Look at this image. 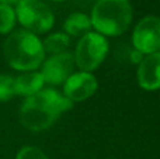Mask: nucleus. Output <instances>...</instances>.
I'll list each match as a JSON object with an SVG mask.
<instances>
[{
	"instance_id": "nucleus-1",
	"label": "nucleus",
	"mask_w": 160,
	"mask_h": 159,
	"mask_svg": "<svg viewBox=\"0 0 160 159\" xmlns=\"http://www.w3.org/2000/svg\"><path fill=\"white\" fill-rule=\"evenodd\" d=\"M73 107V103L55 89H42L27 97L20 107V123L30 131H44L53 126L62 113Z\"/></svg>"
},
{
	"instance_id": "nucleus-2",
	"label": "nucleus",
	"mask_w": 160,
	"mask_h": 159,
	"mask_svg": "<svg viewBox=\"0 0 160 159\" xmlns=\"http://www.w3.org/2000/svg\"><path fill=\"white\" fill-rule=\"evenodd\" d=\"M4 59L13 69L20 72L37 70L45 61V49L37 34L17 30L8 34L3 44Z\"/></svg>"
},
{
	"instance_id": "nucleus-3",
	"label": "nucleus",
	"mask_w": 160,
	"mask_h": 159,
	"mask_svg": "<svg viewBox=\"0 0 160 159\" xmlns=\"http://www.w3.org/2000/svg\"><path fill=\"white\" fill-rule=\"evenodd\" d=\"M96 33L107 37L122 35L132 23L129 0H97L90 16Z\"/></svg>"
},
{
	"instance_id": "nucleus-4",
	"label": "nucleus",
	"mask_w": 160,
	"mask_h": 159,
	"mask_svg": "<svg viewBox=\"0 0 160 159\" xmlns=\"http://www.w3.org/2000/svg\"><path fill=\"white\" fill-rule=\"evenodd\" d=\"M108 54V41L104 35L90 31L80 37L75 49V65L83 72L96 70Z\"/></svg>"
},
{
	"instance_id": "nucleus-5",
	"label": "nucleus",
	"mask_w": 160,
	"mask_h": 159,
	"mask_svg": "<svg viewBox=\"0 0 160 159\" xmlns=\"http://www.w3.org/2000/svg\"><path fill=\"white\" fill-rule=\"evenodd\" d=\"M14 10L17 21L32 34L48 33L53 27L55 16L41 0H20Z\"/></svg>"
},
{
	"instance_id": "nucleus-6",
	"label": "nucleus",
	"mask_w": 160,
	"mask_h": 159,
	"mask_svg": "<svg viewBox=\"0 0 160 159\" xmlns=\"http://www.w3.org/2000/svg\"><path fill=\"white\" fill-rule=\"evenodd\" d=\"M132 44L133 49L143 55L160 51V17H143L133 28Z\"/></svg>"
},
{
	"instance_id": "nucleus-7",
	"label": "nucleus",
	"mask_w": 160,
	"mask_h": 159,
	"mask_svg": "<svg viewBox=\"0 0 160 159\" xmlns=\"http://www.w3.org/2000/svg\"><path fill=\"white\" fill-rule=\"evenodd\" d=\"M75 66L76 65L73 54L69 51H65L62 54L49 56L47 61L42 62L41 75L45 83L58 86V85L65 83V80L73 73Z\"/></svg>"
},
{
	"instance_id": "nucleus-8",
	"label": "nucleus",
	"mask_w": 160,
	"mask_h": 159,
	"mask_svg": "<svg viewBox=\"0 0 160 159\" xmlns=\"http://www.w3.org/2000/svg\"><path fill=\"white\" fill-rule=\"evenodd\" d=\"M98 89V82L91 72H73L63 83V96L72 103L90 99Z\"/></svg>"
},
{
	"instance_id": "nucleus-9",
	"label": "nucleus",
	"mask_w": 160,
	"mask_h": 159,
	"mask_svg": "<svg viewBox=\"0 0 160 159\" xmlns=\"http://www.w3.org/2000/svg\"><path fill=\"white\" fill-rule=\"evenodd\" d=\"M136 79L143 90L153 92L160 89V51L143 56L138 65Z\"/></svg>"
},
{
	"instance_id": "nucleus-10",
	"label": "nucleus",
	"mask_w": 160,
	"mask_h": 159,
	"mask_svg": "<svg viewBox=\"0 0 160 159\" xmlns=\"http://www.w3.org/2000/svg\"><path fill=\"white\" fill-rule=\"evenodd\" d=\"M44 86L45 80L38 70L22 72L20 76L14 78V92L17 96H22L25 99L39 93Z\"/></svg>"
},
{
	"instance_id": "nucleus-11",
	"label": "nucleus",
	"mask_w": 160,
	"mask_h": 159,
	"mask_svg": "<svg viewBox=\"0 0 160 159\" xmlns=\"http://www.w3.org/2000/svg\"><path fill=\"white\" fill-rule=\"evenodd\" d=\"M65 34L69 37H83L90 33L91 21L90 17L83 13H72L63 23Z\"/></svg>"
},
{
	"instance_id": "nucleus-12",
	"label": "nucleus",
	"mask_w": 160,
	"mask_h": 159,
	"mask_svg": "<svg viewBox=\"0 0 160 159\" xmlns=\"http://www.w3.org/2000/svg\"><path fill=\"white\" fill-rule=\"evenodd\" d=\"M42 45H44L45 52H49L52 55L62 54L65 51H68V48H69L70 37L65 33H53L42 41Z\"/></svg>"
},
{
	"instance_id": "nucleus-13",
	"label": "nucleus",
	"mask_w": 160,
	"mask_h": 159,
	"mask_svg": "<svg viewBox=\"0 0 160 159\" xmlns=\"http://www.w3.org/2000/svg\"><path fill=\"white\" fill-rule=\"evenodd\" d=\"M16 23L17 17L13 6L0 3V34H10L16 27Z\"/></svg>"
},
{
	"instance_id": "nucleus-14",
	"label": "nucleus",
	"mask_w": 160,
	"mask_h": 159,
	"mask_svg": "<svg viewBox=\"0 0 160 159\" xmlns=\"http://www.w3.org/2000/svg\"><path fill=\"white\" fill-rule=\"evenodd\" d=\"M13 96H16L14 92V76L2 73L0 75V103L8 101Z\"/></svg>"
},
{
	"instance_id": "nucleus-15",
	"label": "nucleus",
	"mask_w": 160,
	"mask_h": 159,
	"mask_svg": "<svg viewBox=\"0 0 160 159\" xmlns=\"http://www.w3.org/2000/svg\"><path fill=\"white\" fill-rule=\"evenodd\" d=\"M16 159H48L42 149L32 145H25L17 152Z\"/></svg>"
},
{
	"instance_id": "nucleus-16",
	"label": "nucleus",
	"mask_w": 160,
	"mask_h": 159,
	"mask_svg": "<svg viewBox=\"0 0 160 159\" xmlns=\"http://www.w3.org/2000/svg\"><path fill=\"white\" fill-rule=\"evenodd\" d=\"M143 54H141L139 51H136V49H132V52H131V61L133 62V64H136V65H139L141 64V61L143 59Z\"/></svg>"
},
{
	"instance_id": "nucleus-17",
	"label": "nucleus",
	"mask_w": 160,
	"mask_h": 159,
	"mask_svg": "<svg viewBox=\"0 0 160 159\" xmlns=\"http://www.w3.org/2000/svg\"><path fill=\"white\" fill-rule=\"evenodd\" d=\"M20 0H0V3H3V4H17Z\"/></svg>"
},
{
	"instance_id": "nucleus-18",
	"label": "nucleus",
	"mask_w": 160,
	"mask_h": 159,
	"mask_svg": "<svg viewBox=\"0 0 160 159\" xmlns=\"http://www.w3.org/2000/svg\"><path fill=\"white\" fill-rule=\"evenodd\" d=\"M52 2H65V0H52Z\"/></svg>"
}]
</instances>
